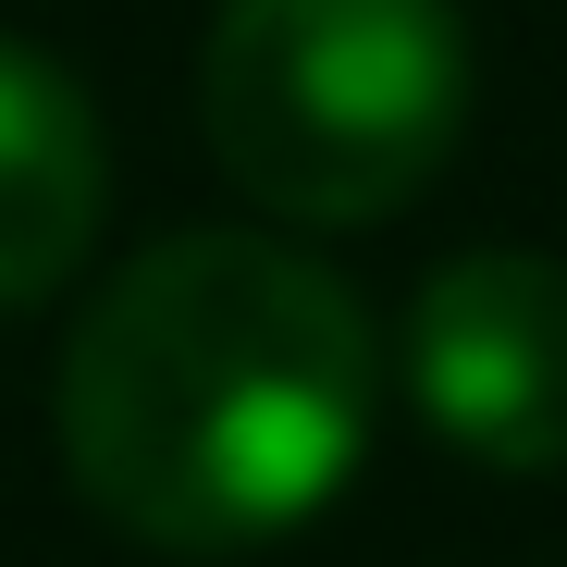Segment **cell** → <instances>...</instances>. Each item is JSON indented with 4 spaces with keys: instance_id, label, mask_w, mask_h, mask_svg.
Here are the masks:
<instances>
[{
    "instance_id": "obj_2",
    "label": "cell",
    "mask_w": 567,
    "mask_h": 567,
    "mask_svg": "<svg viewBox=\"0 0 567 567\" xmlns=\"http://www.w3.org/2000/svg\"><path fill=\"white\" fill-rule=\"evenodd\" d=\"M198 136L259 210L358 235L395 223L468 136L456 0H223L198 50Z\"/></svg>"
},
{
    "instance_id": "obj_4",
    "label": "cell",
    "mask_w": 567,
    "mask_h": 567,
    "mask_svg": "<svg viewBox=\"0 0 567 567\" xmlns=\"http://www.w3.org/2000/svg\"><path fill=\"white\" fill-rule=\"evenodd\" d=\"M100 210H112V136L86 86L50 50L0 38V321L86 271Z\"/></svg>"
},
{
    "instance_id": "obj_1",
    "label": "cell",
    "mask_w": 567,
    "mask_h": 567,
    "mask_svg": "<svg viewBox=\"0 0 567 567\" xmlns=\"http://www.w3.org/2000/svg\"><path fill=\"white\" fill-rule=\"evenodd\" d=\"M62 468L148 555H259L370 456L383 333L284 235H161L62 346Z\"/></svg>"
},
{
    "instance_id": "obj_3",
    "label": "cell",
    "mask_w": 567,
    "mask_h": 567,
    "mask_svg": "<svg viewBox=\"0 0 567 567\" xmlns=\"http://www.w3.org/2000/svg\"><path fill=\"white\" fill-rule=\"evenodd\" d=\"M408 395L420 420L506 482L567 468V259L468 247L408 297Z\"/></svg>"
}]
</instances>
